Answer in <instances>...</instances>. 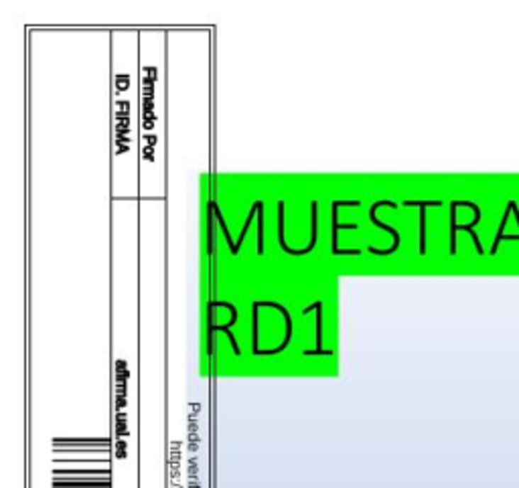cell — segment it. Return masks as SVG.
I'll list each match as a JSON object with an SVG mask.
<instances>
[{
	"label": "cell",
	"mask_w": 519,
	"mask_h": 488,
	"mask_svg": "<svg viewBox=\"0 0 519 488\" xmlns=\"http://www.w3.org/2000/svg\"><path fill=\"white\" fill-rule=\"evenodd\" d=\"M381 205H389V207H396V203H391V201H377L374 207H372V211H369V219H372V223H374V225L381 227V229L389 231V233L394 235V247H389V249H375L374 245H372V247H369V251H372V254H375V256H388V254H394V251L398 249V245H400V235L396 233V229H394V227H389V225H386V223H381V221H379V219L375 217V209H377V207H381Z\"/></svg>",
	"instance_id": "1"
},
{
	"label": "cell",
	"mask_w": 519,
	"mask_h": 488,
	"mask_svg": "<svg viewBox=\"0 0 519 488\" xmlns=\"http://www.w3.org/2000/svg\"><path fill=\"white\" fill-rule=\"evenodd\" d=\"M318 308H323V302H315L313 306H306V308L303 310V314H308L311 310H318Z\"/></svg>",
	"instance_id": "2"
}]
</instances>
